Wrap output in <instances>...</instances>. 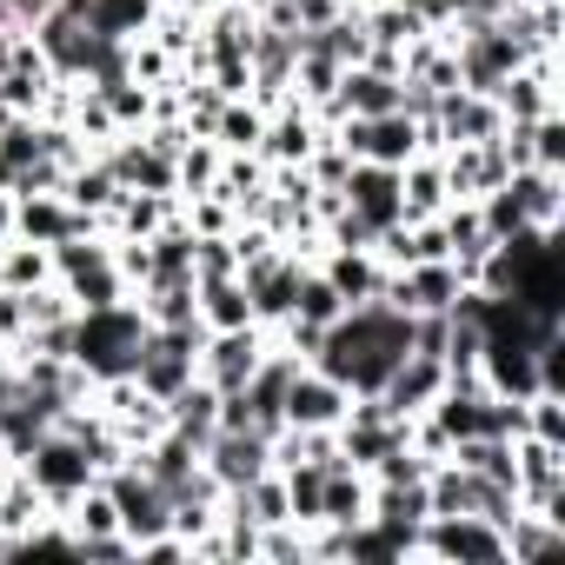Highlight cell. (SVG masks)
<instances>
[{
	"label": "cell",
	"instance_id": "ac0fdd59",
	"mask_svg": "<svg viewBox=\"0 0 565 565\" xmlns=\"http://www.w3.org/2000/svg\"><path fill=\"white\" fill-rule=\"evenodd\" d=\"M47 519H54V499H47V492L14 466V479L0 486V532H8V539H14V552H21V539H28V532H41Z\"/></svg>",
	"mask_w": 565,
	"mask_h": 565
},
{
	"label": "cell",
	"instance_id": "e575fe53",
	"mask_svg": "<svg viewBox=\"0 0 565 565\" xmlns=\"http://www.w3.org/2000/svg\"><path fill=\"white\" fill-rule=\"evenodd\" d=\"M532 167H558L565 173V120L558 114H539L532 120Z\"/></svg>",
	"mask_w": 565,
	"mask_h": 565
},
{
	"label": "cell",
	"instance_id": "cb8c5ba5",
	"mask_svg": "<svg viewBox=\"0 0 565 565\" xmlns=\"http://www.w3.org/2000/svg\"><path fill=\"white\" fill-rule=\"evenodd\" d=\"M259 140H266V107L246 100V94H233L220 107V120H213V147L220 153H259Z\"/></svg>",
	"mask_w": 565,
	"mask_h": 565
},
{
	"label": "cell",
	"instance_id": "d6a6232c",
	"mask_svg": "<svg viewBox=\"0 0 565 565\" xmlns=\"http://www.w3.org/2000/svg\"><path fill=\"white\" fill-rule=\"evenodd\" d=\"M525 433L565 446V393H532V399H525Z\"/></svg>",
	"mask_w": 565,
	"mask_h": 565
},
{
	"label": "cell",
	"instance_id": "5bb4252c",
	"mask_svg": "<svg viewBox=\"0 0 565 565\" xmlns=\"http://www.w3.org/2000/svg\"><path fill=\"white\" fill-rule=\"evenodd\" d=\"M433 127H439V153H446V147H466V140H492L505 120H499V100H492V94L446 87V94H439V114H433Z\"/></svg>",
	"mask_w": 565,
	"mask_h": 565
},
{
	"label": "cell",
	"instance_id": "f1b7e54d",
	"mask_svg": "<svg viewBox=\"0 0 565 565\" xmlns=\"http://www.w3.org/2000/svg\"><path fill=\"white\" fill-rule=\"evenodd\" d=\"M340 313H347V300L333 294V279H327V273L307 259V273H300V294H294V313H287V320H313V327H333Z\"/></svg>",
	"mask_w": 565,
	"mask_h": 565
},
{
	"label": "cell",
	"instance_id": "ffe728a7",
	"mask_svg": "<svg viewBox=\"0 0 565 565\" xmlns=\"http://www.w3.org/2000/svg\"><path fill=\"white\" fill-rule=\"evenodd\" d=\"M193 300H200V327H206V333L253 327V300H246V279H239V273H226V279H193Z\"/></svg>",
	"mask_w": 565,
	"mask_h": 565
},
{
	"label": "cell",
	"instance_id": "d590c367",
	"mask_svg": "<svg viewBox=\"0 0 565 565\" xmlns=\"http://www.w3.org/2000/svg\"><path fill=\"white\" fill-rule=\"evenodd\" d=\"M21 340H28V300L0 287V353H8V347H21Z\"/></svg>",
	"mask_w": 565,
	"mask_h": 565
},
{
	"label": "cell",
	"instance_id": "6da1fadb",
	"mask_svg": "<svg viewBox=\"0 0 565 565\" xmlns=\"http://www.w3.org/2000/svg\"><path fill=\"white\" fill-rule=\"evenodd\" d=\"M406 353H413V313H399L393 300H360L327 327V340L307 366L333 373L347 393H380Z\"/></svg>",
	"mask_w": 565,
	"mask_h": 565
},
{
	"label": "cell",
	"instance_id": "4dcf8cb0",
	"mask_svg": "<svg viewBox=\"0 0 565 565\" xmlns=\"http://www.w3.org/2000/svg\"><path fill=\"white\" fill-rule=\"evenodd\" d=\"M100 100H107V114H114V127H120V134H140V127L153 120V87H140V81L100 87Z\"/></svg>",
	"mask_w": 565,
	"mask_h": 565
},
{
	"label": "cell",
	"instance_id": "603a6c76",
	"mask_svg": "<svg viewBox=\"0 0 565 565\" xmlns=\"http://www.w3.org/2000/svg\"><path fill=\"white\" fill-rule=\"evenodd\" d=\"M147 327H200V300H193V279H153V287L134 294Z\"/></svg>",
	"mask_w": 565,
	"mask_h": 565
},
{
	"label": "cell",
	"instance_id": "2e32d148",
	"mask_svg": "<svg viewBox=\"0 0 565 565\" xmlns=\"http://www.w3.org/2000/svg\"><path fill=\"white\" fill-rule=\"evenodd\" d=\"M439 393H446V360H426V353H406V360L386 373V386H380L386 413H399V419H419Z\"/></svg>",
	"mask_w": 565,
	"mask_h": 565
},
{
	"label": "cell",
	"instance_id": "836d02e7",
	"mask_svg": "<svg viewBox=\"0 0 565 565\" xmlns=\"http://www.w3.org/2000/svg\"><path fill=\"white\" fill-rule=\"evenodd\" d=\"M433 466H439V459H426V452H413V446H393V452H386L366 479H380V486H419Z\"/></svg>",
	"mask_w": 565,
	"mask_h": 565
},
{
	"label": "cell",
	"instance_id": "d4e9b609",
	"mask_svg": "<svg viewBox=\"0 0 565 565\" xmlns=\"http://www.w3.org/2000/svg\"><path fill=\"white\" fill-rule=\"evenodd\" d=\"M61 193H67V206H81V213H94V220H107L114 213V200H120V180L87 153V160H74L67 167V180H61Z\"/></svg>",
	"mask_w": 565,
	"mask_h": 565
},
{
	"label": "cell",
	"instance_id": "f546056e",
	"mask_svg": "<svg viewBox=\"0 0 565 565\" xmlns=\"http://www.w3.org/2000/svg\"><path fill=\"white\" fill-rule=\"evenodd\" d=\"M173 180H180V200L213 193V180H220V147H213V140H186L180 160H173Z\"/></svg>",
	"mask_w": 565,
	"mask_h": 565
},
{
	"label": "cell",
	"instance_id": "83f0119b",
	"mask_svg": "<svg viewBox=\"0 0 565 565\" xmlns=\"http://www.w3.org/2000/svg\"><path fill=\"white\" fill-rule=\"evenodd\" d=\"M160 0H87V28L100 41H140Z\"/></svg>",
	"mask_w": 565,
	"mask_h": 565
},
{
	"label": "cell",
	"instance_id": "3957f363",
	"mask_svg": "<svg viewBox=\"0 0 565 565\" xmlns=\"http://www.w3.org/2000/svg\"><path fill=\"white\" fill-rule=\"evenodd\" d=\"M200 340H206V327H147L140 360H134V373H127V380L167 406L186 380H200Z\"/></svg>",
	"mask_w": 565,
	"mask_h": 565
},
{
	"label": "cell",
	"instance_id": "9a60e30c",
	"mask_svg": "<svg viewBox=\"0 0 565 565\" xmlns=\"http://www.w3.org/2000/svg\"><path fill=\"white\" fill-rule=\"evenodd\" d=\"M347 406H353V393L333 373H320V366H300L287 380V426H327L333 433L347 419Z\"/></svg>",
	"mask_w": 565,
	"mask_h": 565
},
{
	"label": "cell",
	"instance_id": "74e56055",
	"mask_svg": "<svg viewBox=\"0 0 565 565\" xmlns=\"http://www.w3.org/2000/svg\"><path fill=\"white\" fill-rule=\"evenodd\" d=\"M193 8H206V0H193Z\"/></svg>",
	"mask_w": 565,
	"mask_h": 565
},
{
	"label": "cell",
	"instance_id": "e0dca14e",
	"mask_svg": "<svg viewBox=\"0 0 565 565\" xmlns=\"http://www.w3.org/2000/svg\"><path fill=\"white\" fill-rule=\"evenodd\" d=\"M512 193H519L532 233H558V220H565V173L558 167H519Z\"/></svg>",
	"mask_w": 565,
	"mask_h": 565
},
{
	"label": "cell",
	"instance_id": "7402d4cb",
	"mask_svg": "<svg viewBox=\"0 0 565 565\" xmlns=\"http://www.w3.org/2000/svg\"><path fill=\"white\" fill-rule=\"evenodd\" d=\"M399 200H406V220H433L452 193H446V173H439V153H413L399 167Z\"/></svg>",
	"mask_w": 565,
	"mask_h": 565
},
{
	"label": "cell",
	"instance_id": "30bf717a",
	"mask_svg": "<svg viewBox=\"0 0 565 565\" xmlns=\"http://www.w3.org/2000/svg\"><path fill=\"white\" fill-rule=\"evenodd\" d=\"M340 200H347V213H353V220H366V226H373V239H380L386 226H399V220H406V200H399V167L353 160V167H347Z\"/></svg>",
	"mask_w": 565,
	"mask_h": 565
},
{
	"label": "cell",
	"instance_id": "ba28073f",
	"mask_svg": "<svg viewBox=\"0 0 565 565\" xmlns=\"http://www.w3.org/2000/svg\"><path fill=\"white\" fill-rule=\"evenodd\" d=\"M266 347H273L266 327H226V333H206V340H200V380H206L213 393H239V386L253 380V366L266 360Z\"/></svg>",
	"mask_w": 565,
	"mask_h": 565
},
{
	"label": "cell",
	"instance_id": "7a4b0ae2",
	"mask_svg": "<svg viewBox=\"0 0 565 565\" xmlns=\"http://www.w3.org/2000/svg\"><path fill=\"white\" fill-rule=\"evenodd\" d=\"M140 340H147V313L140 300H120V307H94V313H74V366L100 386V380H127L134 360H140Z\"/></svg>",
	"mask_w": 565,
	"mask_h": 565
},
{
	"label": "cell",
	"instance_id": "44dd1931",
	"mask_svg": "<svg viewBox=\"0 0 565 565\" xmlns=\"http://www.w3.org/2000/svg\"><path fill=\"white\" fill-rule=\"evenodd\" d=\"M167 426L180 433V439H193V446H206L213 433H220V393L206 386V380H186L173 399H167Z\"/></svg>",
	"mask_w": 565,
	"mask_h": 565
},
{
	"label": "cell",
	"instance_id": "8fae6325",
	"mask_svg": "<svg viewBox=\"0 0 565 565\" xmlns=\"http://www.w3.org/2000/svg\"><path fill=\"white\" fill-rule=\"evenodd\" d=\"M327 140V127H320V114L313 107H300V100H279V107H266V140H259V160L266 167H307V153Z\"/></svg>",
	"mask_w": 565,
	"mask_h": 565
},
{
	"label": "cell",
	"instance_id": "277c9868",
	"mask_svg": "<svg viewBox=\"0 0 565 565\" xmlns=\"http://www.w3.org/2000/svg\"><path fill=\"white\" fill-rule=\"evenodd\" d=\"M100 486H107V499L120 512V532L134 539V558H140V545H153L160 532H173V499L147 479L140 459H120L114 472H100Z\"/></svg>",
	"mask_w": 565,
	"mask_h": 565
},
{
	"label": "cell",
	"instance_id": "5b68a950",
	"mask_svg": "<svg viewBox=\"0 0 565 565\" xmlns=\"http://www.w3.org/2000/svg\"><path fill=\"white\" fill-rule=\"evenodd\" d=\"M419 558L446 565H505V532L479 512H433L419 525Z\"/></svg>",
	"mask_w": 565,
	"mask_h": 565
},
{
	"label": "cell",
	"instance_id": "4316f807",
	"mask_svg": "<svg viewBox=\"0 0 565 565\" xmlns=\"http://www.w3.org/2000/svg\"><path fill=\"white\" fill-rule=\"evenodd\" d=\"M47 279H54V253L47 246H34V239L0 246V287L8 294H34V287H47Z\"/></svg>",
	"mask_w": 565,
	"mask_h": 565
},
{
	"label": "cell",
	"instance_id": "9c48e42d",
	"mask_svg": "<svg viewBox=\"0 0 565 565\" xmlns=\"http://www.w3.org/2000/svg\"><path fill=\"white\" fill-rule=\"evenodd\" d=\"M200 466H206L226 492H239V486H253L259 472H273V439L253 433V426H220V433L200 446Z\"/></svg>",
	"mask_w": 565,
	"mask_h": 565
},
{
	"label": "cell",
	"instance_id": "8d00e7d4",
	"mask_svg": "<svg viewBox=\"0 0 565 565\" xmlns=\"http://www.w3.org/2000/svg\"><path fill=\"white\" fill-rule=\"evenodd\" d=\"M14 239V193H0V246Z\"/></svg>",
	"mask_w": 565,
	"mask_h": 565
},
{
	"label": "cell",
	"instance_id": "8992f818",
	"mask_svg": "<svg viewBox=\"0 0 565 565\" xmlns=\"http://www.w3.org/2000/svg\"><path fill=\"white\" fill-rule=\"evenodd\" d=\"M21 472H28V479L54 499V512H61L67 499H81V492L100 479V472H94V459H87V446H81L74 433H61V426L34 439V452L21 459Z\"/></svg>",
	"mask_w": 565,
	"mask_h": 565
},
{
	"label": "cell",
	"instance_id": "52a82bcc",
	"mask_svg": "<svg viewBox=\"0 0 565 565\" xmlns=\"http://www.w3.org/2000/svg\"><path fill=\"white\" fill-rule=\"evenodd\" d=\"M300 273H307V253H294V246H273V253H259V259H246L239 266V279H246V300H253V327H279L294 313V294H300Z\"/></svg>",
	"mask_w": 565,
	"mask_h": 565
},
{
	"label": "cell",
	"instance_id": "4fadbf2b",
	"mask_svg": "<svg viewBox=\"0 0 565 565\" xmlns=\"http://www.w3.org/2000/svg\"><path fill=\"white\" fill-rule=\"evenodd\" d=\"M313 266L333 279V294L347 300V307H360V300H380V287H386V259L373 253V246H320L313 253Z\"/></svg>",
	"mask_w": 565,
	"mask_h": 565
},
{
	"label": "cell",
	"instance_id": "1f68e13d",
	"mask_svg": "<svg viewBox=\"0 0 565 565\" xmlns=\"http://www.w3.org/2000/svg\"><path fill=\"white\" fill-rule=\"evenodd\" d=\"M259 558H273V565H307V525H294V519L259 525Z\"/></svg>",
	"mask_w": 565,
	"mask_h": 565
},
{
	"label": "cell",
	"instance_id": "7c38bea8",
	"mask_svg": "<svg viewBox=\"0 0 565 565\" xmlns=\"http://www.w3.org/2000/svg\"><path fill=\"white\" fill-rule=\"evenodd\" d=\"M439 173H446V193H452V200H479V193H492V186L512 173V160H505V147H499V134H492V140L446 147V153H439Z\"/></svg>",
	"mask_w": 565,
	"mask_h": 565
},
{
	"label": "cell",
	"instance_id": "d6986e66",
	"mask_svg": "<svg viewBox=\"0 0 565 565\" xmlns=\"http://www.w3.org/2000/svg\"><path fill=\"white\" fill-rule=\"evenodd\" d=\"M499 532H505V565H539V558H552L565 545V525L545 519V512H532V505H519Z\"/></svg>",
	"mask_w": 565,
	"mask_h": 565
},
{
	"label": "cell",
	"instance_id": "484cf974",
	"mask_svg": "<svg viewBox=\"0 0 565 565\" xmlns=\"http://www.w3.org/2000/svg\"><path fill=\"white\" fill-rule=\"evenodd\" d=\"M340 74H347V67H340L333 54H320V47L307 41V47H300V61H294V87H287V100H300V107H313V114H320V107L333 100Z\"/></svg>",
	"mask_w": 565,
	"mask_h": 565
}]
</instances>
